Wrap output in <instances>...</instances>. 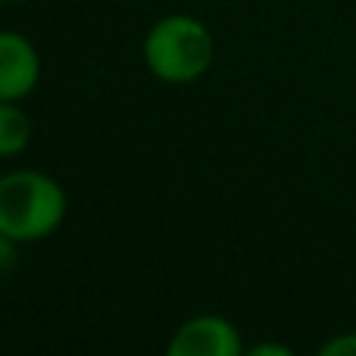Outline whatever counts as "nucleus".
<instances>
[{
    "mask_svg": "<svg viewBox=\"0 0 356 356\" xmlns=\"http://www.w3.org/2000/svg\"><path fill=\"white\" fill-rule=\"evenodd\" d=\"M31 144V119L22 100H0V160L19 156Z\"/></svg>",
    "mask_w": 356,
    "mask_h": 356,
    "instance_id": "nucleus-5",
    "label": "nucleus"
},
{
    "mask_svg": "<svg viewBox=\"0 0 356 356\" xmlns=\"http://www.w3.org/2000/svg\"><path fill=\"white\" fill-rule=\"evenodd\" d=\"M247 353L250 356H291V347H284V344H257Z\"/></svg>",
    "mask_w": 356,
    "mask_h": 356,
    "instance_id": "nucleus-8",
    "label": "nucleus"
},
{
    "mask_svg": "<svg viewBox=\"0 0 356 356\" xmlns=\"http://www.w3.org/2000/svg\"><path fill=\"white\" fill-rule=\"evenodd\" d=\"M69 216V194L41 169H13L0 175V232L19 244H38L60 232Z\"/></svg>",
    "mask_w": 356,
    "mask_h": 356,
    "instance_id": "nucleus-1",
    "label": "nucleus"
},
{
    "mask_svg": "<svg viewBox=\"0 0 356 356\" xmlns=\"http://www.w3.org/2000/svg\"><path fill=\"white\" fill-rule=\"evenodd\" d=\"M0 3H13V0H0Z\"/></svg>",
    "mask_w": 356,
    "mask_h": 356,
    "instance_id": "nucleus-9",
    "label": "nucleus"
},
{
    "mask_svg": "<svg viewBox=\"0 0 356 356\" xmlns=\"http://www.w3.org/2000/svg\"><path fill=\"white\" fill-rule=\"evenodd\" d=\"M169 356H241L244 341L225 316L203 313L181 322L166 344Z\"/></svg>",
    "mask_w": 356,
    "mask_h": 356,
    "instance_id": "nucleus-3",
    "label": "nucleus"
},
{
    "mask_svg": "<svg viewBox=\"0 0 356 356\" xmlns=\"http://www.w3.org/2000/svg\"><path fill=\"white\" fill-rule=\"evenodd\" d=\"M19 241L16 238H10V234L6 232H0V275H3V272H10L13 266L19 263Z\"/></svg>",
    "mask_w": 356,
    "mask_h": 356,
    "instance_id": "nucleus-7",
    "label": "nucleus"
},
{
    "mask_svg": "<svg viewBox=\"0 0 356 356\" xmlns=\"http://www.w3.org/2000/svg\"><path fill=\"white\" fill-rule=\"evenodd\" d=\"M41 81V54L22 31L0 29V100H25Z\"/></svg>",
    "mask_w": 356,
    "mask_h": 356,
    "instance_id": "nucleus-4",
    "label": "nucleus"
},
{
    "mask_svg": "<svg viewBox=\"0 0 356 356\" xmlns=\"http://www.w3.org/2000/svg\"><path fill=\"white\" fill-rule=\"evenodd\" d=\"M322 356H356V332H344L319 347Z\"/></svg>",
    "mask_w": 356,
    "mask_h": 356,
    "instance_id": "nucleus-6",
    "label": "nucleus"
},
{
    "mask_svg": "<svg viewBox=\"0 0 356 356\" xmlns=\"http://www.w3.org/2000/svg\"><path fill=\"white\" fill-rule=\"evenodd\" d=\"M144 66L166 85H194L216 60V38L191 13H169L147 29L141 44Z\"/></svg>",
    "mask_w": 356,
    "mask_h": 356,
    "instance_id": "nucleus-2",
    "label": "nucleus"
}]
</instances>
